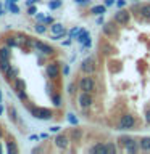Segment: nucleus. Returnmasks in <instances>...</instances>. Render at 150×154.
<instances>
[{
  "label": "nucleus",
  "mask_w": 150,
  "mask_h": 154,
  "mask_svg": "<svg viewBox=\"0 0 150 154\" xmlns=\"http://www.w3.org/2000/svg\"><path fill=\"white\" fill-rule=\"evenodd\" d=\"M28 109L31 111V114H32L36 119H41V120H50V119L53 117V111H52V109H47V108H37V106H28Z\"/></svg>",
  "instance_id": "obj_1"
},
{
  "label": "nucleus",
  "mask_w": 150,
  "mask_h": 154,
  "mask_svg": "<svg viewBox=\"0 0 150 154\" xmlns=\"http://www.w3.org/2000/svg\"><path fill=\"white\" fill-rule=\"evenodd\" d=\"M77 104H79L81 109H89L94 104V95H92V91H81L79 96H77Z\"/></svg>",
  "instance_id": "obj_2"
},
{
  "label": "nucleus",
  "mask_w": 150,
  "mask_h": 154,
  "mask_svg": "<svg viewBox=\"0 0 150 154\" xmlns=\"http://www.w3.org/2000/svg\"><path fill=\"white\" fill-rule=\"evenodd\" d=\"M95 69H97V60L94 56L86 58V60L81 63V71L84 72V74H94Z\"/></svg>",
  "instance_id": "obj_3"
},
{
  "label": "nucleus",
  "mask_w": 150,
  "mask_h": 154,
  "mask_svg": "<svg viewBox=\"0 0 150 154\" xmlns=\"http://www.w3.org/2000/svg\"><path fill=\"white\" fill-rule=\"evenodd\" d=\"M134 125H135L134 116L132 114H124L123 117H121L119 124H118V128L119 130H131V128H134Z\"/></svg>",
  "instance_id": "obj_4"
},
{
  "label": "nucleus",
  "mask_w": 150,
  "mask_h": 154,
  "mask_svg": "<svg viewBox=\"0 0 150 154\" xmlns=\"http://www.w3.org/2000/svg\"><path fill=\"white\" fill-rule=\"evenodd\" d=\"M77 85H79L81 91H94L95 90V80L92 77H81Z\"/></svg>",
  "instance_id": "obj_5"
},
{
  "label": "nucleus",
  "mask_w": 150,
  "mask_h": 154,
  "mask_svg": "<svg viewBox=\"0 0 150 154\" xmlns=\"http://www.w3.org/2000/svg\"><path fill=\"white\" fill-rule=\"evenodd\" d=\"M129 19H131V13L128 11V10L119 8V11L115 14V23L119 24V26H126V24L129 23Z\"/></svg>",
  "instance_id": "obj_6"
},
{
  "label": "nucleus",
  "mask_w": 150,
  "mask_h": 154,
  "mask_svg": "<svg viewBox=\"0 0 150 154\" xmlns=\"http://www.w3.org/2000/svg\"><path fill=\"white\" fill-rule=\"evenodd\" d=\"M47 75H48V79H52V80H55L58 75H60V63H57V61H52V63H48L47 64Z\"/></svg>",
  "instance_id": "obj_7"
},
{
  "label": "nucleus",
  "mask_w": 150,
  "mask_h": 154,
  "mask_svg": "<svg viewBox=\"0 0 150 154\" xmlns=\"http://www.w3.org/2000/svg\"><path fill=\"white\" fill-rule=\"evenodd\" d=\"M53 143H55V146L58 149H66L70 146V138H68L66 135H57L55 140H53Z\"/></svg>",
  "instance_id": "obj_8"
},
{
  "label": "nucleus",
  "mask_w": 150,
  "mask_h": 154,
  "mask_svg": "<svg viewBox=\"0 0 150 154\" xmlns=\"http://www.w3.org/2000/svg\"><path fill=\"white\" fill-rule=\"evenodd\" d=\"M32 47H36L41 53H44V55H52V53L55 51L50 45H47V43H44V42H41V40H36V42L32 43Z\"/></svg>",
  "instance_id": "obj_9"
},
{
  "label": "nucleus",
  "mask_w": 150,
  "mask_h": 154,
  "mask_svg": "<svg viewBox=\"0 0 150 154\" xmlns=\"http://www.w3.org/2000/svg\"><path fill=\"white\" fill-rule=\"evenodd\" d=\"M139 148H140V144H139V141H135L134 138H129V141L124 144V149L129 154H135V152L139 151Z\"/></svg>",
  "instance_id": "obj_10"
},
{
  "label": "nucleus",
  "mask_w": 150,
  "mask_h": 154,
  "mask_svg": "<svg viewBox=\"0 0 150 154\" xmlns=\"http://www.w3.org/2000/svg\"><path fill=\"white\" fill-rule=\"evenodd\" d=\"M103 34H105L106 37H115L116 35V26H115V23H105Z\"/></svg>",
  "instance_id": "obj_11"
},
{
  "label": "nucleus",
  "mask_w": 150,
  "mask_h": 154,
  "mask_svg": "<svg viewBox=\"0 0 150 154\" xmlns=\"http://www.w3.org/2000/svg\"><path fill=\"white\" fill-rule=\"evenodd\" d=\"M89 152H100V154H106L108 152V148H106V144L103 143H97L94 146L89 148Z\"/></svg>",
  "instance_id": "obj_12"
},
{
  "label": "nucleus",
  "mask_w": 150,
  "mask_h": 154,
  "mask_svg": "<svg viewBox=\"0 0 150 154\" xmlns=\"http://www.w3.org/2000/svg\"><path fill=\"white\" fill-rule=\"evenodd\" d=\"M90 37V34H89V31H87V29H79V32H77V35H76V38H77V42L81 43H84L87 38Z\"/></svg>",
  "instance_id": "obj_13"
},
{
  "label": "nucleus",
  "mask_w": 150,
  "mask_h": 154,
  "mask_svg": "<svg viewBox=\"0 0 150 154\" xmlns=\"http://www.w3.org/2000/svg\"><path fill=\"white\" fill-rule=\"evenodd\" d=\"M70 138H71V141H81V138H82V128H73L71 132H70Z\"/></svg>",
  "instance_id": "obj_14"
},
{
  "label": "nucleus",
  "mask_w": 150,
  "mask_h": 154,
  "mask_svg": "<svg viewBox=\"0 0 150 154\" xmlns=\"http://www.w3.org/2000/svg\"><path fill=\"white\" fill-rule=\"evenodd\" d=\"M10 55H11V51H10V47H8V45L0 47V61L10 60Z\"/></svg>",
  "instance_id": "obj_15"
},
{
  "label": "nucleus",
  "mask_w": 150,
  "mask_h": 154,
  "mask_svg": "<svg viewBox=\"0 0 150 154\" xmlns=\"http://www.w3.org/2000/svg\"><path fill=\"white\" fill-rule=\"evenodd\" d=\"M5 77H7V79H8L10 82H11V80H16V79H18V69L11 66L7 72H5Z\"/></svg>",
  "instance_id": "obj_16"
},
{
  "label": "nucleus",
  "mask_w": 150,
  "mask_h": 154,
  "mask_svg": "<svg viewBox=\"0 0 150 154\" xmlns=\"http://www.w3.org/2000/svg\"><path fill=\"white\" fill-rule=\"evenodd\" d=\"M137 11L140 13V16L145 18V19H150V3L147 5H142V7H139Z\"/></svg>",
  "instance_id": "obj_17"
},
{
  "label": "nucleus",
  "mask_w": 150,
  "mask_h": 154,
  "mask_svg": "<svg viewBox=\"0 0 150 154\" xmlns=\"http://www.w3.org/2000/svg\"><path fill=\"white\" fill-rule=\"evenodd\" d=\"M139 144H140V149L144 151H150V137H144L139 140Z\"/></svg>",
  "instance_id": "obj_18"
},
{
  "label": "nucleus",
  "mask_w": 150,
  "mask_h": 154,
  "mask_svg": "<svg viewBox=\"0 0 150 154\" xmlns=\"http://www.w3.org/2000/svg\"><path fill=\"white\" fill-rule=\"evenodd\" d=\"M105 11H106V5H95V7H92V13L99 14V16H102Z\"/></svg>",
  "instance_id": "obj_19"
},
{
  "label": "nucleus",
  "mask_w": 150,
  "mask_h": 154,
  "mask_svg": "<svg viewBox=\"0 0 150 154\" xmlns=\"http://www.w3.org/2000/svg\"><path fill=\"white\" fill-rule=\"evenodd\" d=\"M52 103L55 104L57 108H60V106L63 104V103H61V95H60V93H53V95H52Z\"/></svg>",
  "instance_id": "obj_20"
},
{
  "label": "nucleus",
  "mask_w": 150,
  "mask_h": 154,
  "mask_svg": "<svg viewBox=\"0 0 150 154\" xmlns=\"http://www.w3.org/2000/svg\"><path fill=\"white\" fill-rule=\"evenodd\" d=\"M36 32L37 34H45V31H47V27H45V23H42V21H37V24H36Z\"/></svg>",
  "instance_id": "obj_21"
},
{
  "label": "nucleus",
  "mask_w": 150,
  "mask_h": 154,
  "mask_svg": "<svg viewBox=\"0 0 150 154\" xmlns=\"http://www.w3.org/2000/svg\"><path fill=\"white\" fill-rule=\"evenodd\" d=\"M50 31H52L53 34H58V32H63L65 29H63V26H61L60 23H53L52 26H50Z\"/></svg>",
  "instance_id": "obj_22"
},
{
  "label": "nucleus",
  "mask_w": 150,
  "mask_h": 154,
  "mask_svg": "<svg viewBox=\"0 0 150 154\" xmlns=\"http://www.w3.org/2000/svg\"><path fill=\"white\" fill-rule=\"evenodd\" d=\"M68 124H71V125H74V127H76V125L77 124H79V120H77V117H76V116L74 114H73V112H70V114H68Z\"/></svg>",
  "instance_id": "obj_23"
},
{
  "label": "nucleus",
  "mask_w": 150,
  "mask_h": 154,
  "mask_svg": "<svg viewBox=\"0 0 150 154\" xmlns=\"http://www.w3.org/2000/svg\"><path fill=\"white\" fill-rule=\"evenodd\" d=\"M10 67H11V64H10V60H7V61H0V71H2L3 74L10 69Z\"/></svg>",
  "instance_id": "obj_24"
},
{
  "label": "nucleus",
  "mask_w": 150,
  "mask_h": 154,
  "mask_svg": "<svg viewBox=\"0 0 150 154\" xmlns=\"http://www.w3.org/2000/svg\"><path fill=\"white\" fill-rule=\"evenodd\" d=\"M7 151L10 154H15V152H18V148H16V144H15L13 141H8L7 143Z\"/></svg>",
  "instance_id": "obj_25"
},
{
  "label": "nucleus",
  "mask_w": 150,
  "mask_h": 154,
  "mask_svg": "<svg viewBox=\"0 0 150 154\" xmlns=\"http://www.w3.org/2000/svg\"><path fill=\"white\" fill-rule=\"evenodd\" d=\"M16 96H18V100H21V101H26L28 100V95H26V91H24V88L16 90Z\"/></svg>",
  "instance_id": "obj_26"
},
{
  "label": "nucleus",
  "mask_w": 150,
  "mask_h": 154,
  "mask_svg": "<svg viewBox=\"0 0 150 154\" xmlns=\"http://www.w3.org/2000/svg\"><path fill=\"white\" fill-rule=\"evenodd\" d=\"M60 7H61V0H52V2L48 3V8H50V10H57Z\"/></svg>",
  "instance_id": "obj_27"
},
{
  "label": "nucleus",
  "mask_w": 150,
  "mask_h": 154,
  "mask_svg": "<svg viewBox=\"0 0 150 154\" xmlns=\"http://www.w3.org/2000/svg\"><path fill=\"white\" fill-rule=\"evenodd\" d=\"M8 112H10V119H11L13 122H16V109H15L13 106H10V108H8Z\"/></svg>",
  "instance_id": "obj_28"
},
{
  "label": "nucleus",
  "mask_w": 150,
  "mask_h": 154,
  "mask_svg": "<svg viewBox=\"0 0 150 154\" xmlns=\"http://www.w3.org/2000/svg\"><path fill=\"white\" fill-rule=\"evenodd\" d=\"M77 87H79V85H76V84H70V85H68V93H70V95H76Z\"/></svg>",
  "instance_id": "obj_29"
},
{
  "label": "nucleus",
  "mask_w": 150,
  "mask_h": 154,
  "mask_svg": "<svg viewBox=\"0 0 150 154\" xmlns=\"http://www.w3.org/2000/svg\"><path fill=\"white\" fill-rule=\"evenodd\" d=\"M8 10H10V11H11L13 14H18V13H19V7H18L16 3H11V5H10V8H8Z\"/></svg>",
  "instance_id": "obj_30"
},
{
  "label": "nucleus",
  "mask_w": 150,
  "mask_h": 154,
  "mask_svg": "<svg viewBox=\"0 0 150 154\" xmlns=\"http://www.w3.org/2000/svg\"><path fill=\"white\" fill-rule=\"evenodd\" d=\"M7 45H8V47H16V45H18V40H15V37H8Z\"/></svg>",
  "instance_id": "obj_31"
},
{
  "label": "nucleus",
  "mask_w": 150,
  "mask_h": 154,
  "mask_svg": "<svg viewBox=\"0 0 150 154\" xmlns=\"http://www.w3.org/2000/svg\"><path fill=\"white\" fill-rule=\"evenodd\" d=\"M65 35H66V31H63V32L53 34V35H52V38H53V40H60V38H61V37H65Z\"/></svg>",
  "instance_id": "obj_32"
},
{
  "label": "nucleus",
  "mask_w": 150,
  "mask_h": 154,
  "mask_svg": "<svg viewBox=\"0 0 150 154\" xmlns=\"http://www.w3.org/2000/svg\"><path fill=\"white\" fill-rule=\"evenodd\" d=\"M77 32H79V27H73L71 31L68 32V35H70V37L73 38V37H76V35H77Z\"/></svg>",
  "instance_id": "obj_33"
},
{
  "label": "nucleus",
  "mask_w": 150,
  "mask_h": 154,
  "mask_svg": "<svg viewBox=\"0 0 150 154\" xmlns=\"http://www.w3.org/2000/svg\"><path fill=\"white\" fill-rule=\"evenodd\" d=\"M28 13L32 14V16H36V14H37V8L34 7V5H31V7H28Z\"/></svg>",
  "instance_id": "obj_34"
},
{
  "label": "nucleus",
  "mask_w": 150,
  "mask_h": 154,
  "mask_svg": "<svg viewBox=\"0 0 150 154\" xmlns=\"http://www.w3.org/2000/svg\"><path fill=\"white\" fill-rule=\"evenodd\" d=\"M106 148H108V152H116V146L113 143H106Z\"/></svg>",
  "instance_id": "obj_35"
},
{
  "label": "nucleus",
  "mask_w": 150,
  "mask_h": 154,
  "mask_svg": "<svg viewBox=\"0 0 150 154\" xmlns=\"http://www.w3.org/2000/svg\"><path fill=\"white\" fill-rule=\"evenodd\" d=\"M70 71H71V69H70V64H65V66H63V75H65V77L70 75Z\"/></svg>",
  "instance_id": "obj_36"
},
{
  "label": "nucleus",
  "mask_w": 150,
  "mask_h": 154,
  "mask_svg": "<svg viewBox=\"0 0 150 154\" xmlns=\"http://www.w3.org/2000/svg\"><path fill=\"white\" fill-rule=\"evenodd\" d=\"M60 130H61L60 125H53V127H50V132H52V133H58Z\"/></svg>",
  "instance_id": "obj_37"
},
{
  "label": "nucleus",
  "mask_w": 150,
  "mask_h": 154,
  "mask_svg": "<svg viewBox=\"0 0 150 154\" xmlns=\"http://www.w3.org/2000/svg\"><path fill=\"white\" fill-rule=\"evenodd\" d=\"M145 122H147L148 125H150V108L145 111Z\"/></svg>",
  "instance_id": "obj_38"
},
{
  "label": "nucleus",
  "mask_w": 150,
  "mask_h": 154,
  "mask_svg": "<svg viewBox=\"0 0 150 154\" xmlns=\"http://www.w3.org/2000/svg\"><path fill=\"white\" fill-rule=\"evenodd\" d=\"M116 5H118V8H123L126 5V0H116Z\"/></svg>",
  "instance_id": "obj_39"
},
{
  "label": "nucleus",
  "mask_w": 150,
  "mask_h": 154,
  "mask_svg": "<svg viewBox=\"0 0 150 154\" xmlns=\"http://www.w3.org/2000/svg\"><path fill=\"white\" fill-rule=\"evenodd\" d=\"M42 23H45V24H53V18H50V16H45V19H44Z\"/></svg>",
  "instance_id": "obj_40"
},
{
  "label": "nucleus",
  "mask_w": 150,
  "mask_h": 154,
  "mask_svg": "<svg viewBox=\"0 0 150 154\" xmlns=\"http://www.w3.org/2000/svg\"><path fill=\"white\" fill-rule=\"evenodd\" d=\"M39 2V0H26V5H28V7H31V5H36Z\"/></svg>",
  "instance_id": "obj_41"
},
{
  "label": "nucleus",
  "mask_w": 150,
  "mask_h": 154,
  "mask_svg": "<svg viewBox=\"0 0 150 154\" xmlns=\"http://www.w3.org/2000/svg\"><path fill=\"white\" fill-rule=\"evenodd\" d=\"M115 3H116V0H105L106 7H111V5H115Z\"/></svg>",
  "instance_id": "obj_42"
},
{
  "label": "nucleus",
  "mask_w": 150,
  "mask_h": 154,
  "mask_svg": "<svg viewBox=\"0 0 150 154\" xmlns=\"http://www.w3.org/2000/svg\"><path fill=\"white\" fill-rule=\"evenodd\" d=\"M5 10H7V8H5V7H3V3L0 2V16H3V14H5Z\"/></svg>",
  "instance_id": "obj_43"
},
{
  "label": "nucleus",
  "mask_w": 150,
  "mask_h": 154,
  "mask_svg": "<svg viewBox=\"0 0 150 154\" xmlns=\"http://www.w3.org/2000/svg\"><path fill=\"white\" fill-rule=\"evenodd\" d=\"M36 19L37 21H44V19H45V14H36Z\"/></svg>",
  "instance_id": "obj_44"
},
{
  "label": "nucleus",
  "mask_w": 150,
  "mask_h": 154,
  "mask_svg": "<svg viewBox=\"0 0 150 154\" xmlns=\"http://www.w3.org/2000/svg\"><path fill=\"white\" fill-rule=\"evenodd\" d=\"M61 45H63V47H70V45H71V37L68 38V40H65V42H63Z\"/></svg>",
  "instance_id": "obj_45"
},
{
  "label": "nucleus",
  "mask_w": 150,
  "mask_h": 154,
  "mask_svg": "<svg viewBox=\"0 0 150 154\" xmlns=\"http://www.w3.org/2000/svg\"><path fill=\"white\" fill-rule=\"evenodd\" d=\"M76 3H79V5H87L89 3V0H74Z\"/></svg>",
  "instance_id": "obj_46"
},
{
  "label": "nucleus",
  "mask_w": 150,
  "mask_h": 154,
  "mask_svg": "<svg viewBox=\"0 0 150 154\" xmlns=\"http://www.w3.org/2000/svg\"><path fill=\"white\" fill-rule=\"evenodd\" d=\"M39 137H41L42 140H47V138H48V133H41Z\"/></svg>",
  "instance_id": "obj_47"
},
{
  "label": "nucleus",
  "mask_w": 150,
  "mask_h": 154,
  "mask_svg": "<svg viewBox=\"0 0 150 154\" xmlns=\"http://www.w3.org/2000/svg\"><path fill=\"white\" fill-rule=\"evenodd\" d=\"M41 137H39V135H31V137H29V140H39Z\"/></svg>",
  "instance_id": "obj_48"
},
{
  "label": "nucleus",
  "mask_w": 150,
  "mask_h": 154,
  "mask_svg": "<svg viewBox=\"0 0 150 154\" xmlns=\"http://www.w3.org/2000/svg\"><path fill=\"white\" fill-rule=\"evenodd\" d=\"M2 138H3V130L0 128V140H2Z\"/></svg>",
  "instance_id": "obj_49"
},
{
  "label": "nucleus",
  "mask_w": 150,
  "mask_h": 154,
  "mask_svg": "<svg viewBox=\"0 0 150 154\" xmlns=\"http://www.w3.org/2000/svg\"><path fill=\"white\" fill-rule=\"evenodd\" d=\"M3 112V106H2V103H0V114Z\"/></svg>",
  "instance_id": "obj_50"
},
{
  "label": "nucleus",
  "mask_w": 150,
  "mask_h": 154,
  "mask_svg": "<svg viewBox=\"0 0 150 154\" xmlns=\"http://www.w3.org/2000/svg\"><path fill=\"white\" fill-rule=\"evenodd\" d=\"M0 103H2V90H0Z\"/></svg>",
  "instance_id": "obj_51"
},
{
  "label": "nucleus",
  "mask_w": 150,
  "mask_h": 154,
  "mask_svg": "<svg viewBox=\"0 0 150 154\" xmlns=\"http://www.w3.org/2000/svg\"><path fill=\"white\" fill-rule=\"evenodd\" d=\"M10 2H11V3H16V2H18V0H10Z\"/></svg>",
  "instance_id": "obj_52"
},
{
  "label": "nucleus",
  "mask_w": 150,
  "mask_h": 154,
  "mask_svg": "<svg viewBox=\"0 0 150 154\" xmlns=\"http://www.w3.org/2000/svg\"><path fill=\"white\" fill-rule=\"evenodd\" d=\"M3 151V149H2V144H0V152H2Z\"/></svg>",
  "instance_id": "obj_53"
},
{
  "label": "nucleus",
  "mask_w": 150,
  "mask_h": 154,
  "mask_svg": "<svg viewBox=\"0 0 150 154\" xmlns=\"http://www.w3.org/2000/svg\"><path fill=\"white\" fill-rule=\"evenodd\" d=\"M135 2H137V0H135Z\"/></svg>",
  "instance_id": "obj_54"
}]
</instances>
